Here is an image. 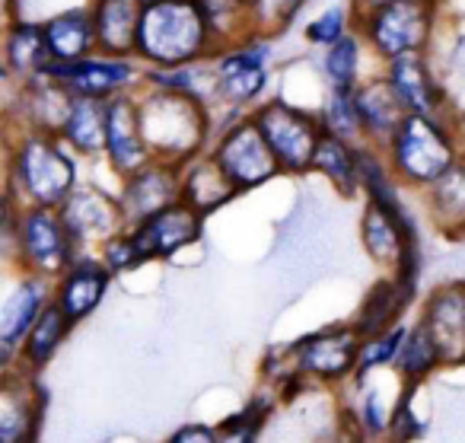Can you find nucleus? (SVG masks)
Returning <instances> with one entry per match:
<instances>
[{"instance_id": "f3484780", "label": "nucleus", "mask_w": 465, "mask_h": 443, "mask_svg": "<svg viewBox=\"0 0 465 443\" xmlns=\"http://www.w3.org/2000/svg\"><path fill=\"white\" fill-rule=\"evenodd\" d=\"M424 326L443 360H465V284H452L430 297L424 313Z\"/></svg>"}, {"instance_id": "e433bc0d", "label": "nucleus", "mask_w": 465, "mask_h": 443, "mask_svg": "<svg viewBox=\"0 0 465 443\" xmlns=\"http://www.w3.org/2000/svg\"><path fill=\"white\" fill-rule=\"evenodd\" d=\"M29 408L26 398H16V392H4V408H0V440L20 443L26 437Z\"/></svg>"}, {"instance_id": "0eeeda50", "label": "nucleus", "mask_w": 465, "mask_h": 443, "mask_svg": "<svg viewBox=\"0 0 465 443\" xmlns=\"http://www.w3.org/2000/svg\"><path fill=\"white\" fill-rule=\"evenodd\" d=\"M268 61H272V42L259 33L213 55L211 67L220 103L232 109L252 106L268 86Z\"/></svg>"}, {"instance_id": "a211bd4d", "label": "nucleus", "mask_w": 465, "mask_h": 443, "mask_svg": "<svg viewBox=\"0 0 465 443\" xmlns=\"http://www.w3.org/2000/svg\"><path fill=\"white\" fill-rule=\"evenodd\" d=\"M293 354H297V364L316 377H341L354 367V357H361L357 332L351 328H329V332L310 335L293 347Z\"/></svg>"}, {"instance_id": "c756f323", "label": "nucleus", "mask_w": 465, "mask_h": 443, "mask_svg": "<svg viewBox=\"0 0 465 443\" xmlns=\"http://www.w3.org/2000/svg\"><path fill=\"white\" fill-rule=\"evenodd\" d=\"M319 122H322V128L329 135L341 137L348 144L363 137V122H361V109H357L354 90H329L322 112H319Z\"/></svg>"}, {"instance_id": "9b49d317", "label": "nucleus", "mask_w": 465, "mask_h": 443, "mask_svg": "<svg viewBox=\"0 0 465 443\" xmlns=\"http://www.w3.org/2000/svg\"><path fill=\"white\" fill-rule=\"evenodd\" d=\"M131 237H134V246L143 262H150V258H166V256H173V252L192 246L194 239L201 237V214L194 211L192 205H185V201H175L166 211L141 220V224L131 230Z\"/></svg>"}, {"instance_id": "412c9836", "label": "nucleus", "mask_w": 465, "mask_h": 443, "mask_svg": "<svg viewBox=\"0 0 465 443\" xmlns=\"http://www.w3.org/2000/svg\"><path fill=\"white\" fill-rule=\"evenodd\" d=\"M109 275L103 262H93V258H84V262H74L67 268L64 281H61L58 290V307L67 313L71 322H80L93 313V309L103 303L105 290H109Z\"/></svg>"}, {"instance_id": "58836bf2", "label": "nucleus", "mask_w": 465, "mask_h": 443, "mask_svg": "<svg viewBox=\"0 0 465 443\" xmlns=\"http://www.w3.org/2000/svg\"><path fill=\"white\" fill-rule=\"evenodd\" d=\"M255 434L252 421H242V418H236V421H230L223 428V437H220L217 443H249Z\"/></svg>"}, {"instance_id": "6e6552de", "label": "nucleus", "mask_w": 465, "mask_h": 443, "mask_svg": "<svg viewBox=\"0 0 465 443\" xmlns=\"http://www.w3.org/2000/svg\"><path fill=\"white\" fill-rule=\"evenodd\" d=\"M213 160L220 163V169L230 176L236 188L265 186L268 179L281 173L278 156H274L268 137L262 135V128L255 125V118H242V122L230 125L220 135Z\"/></svg>"}, {"instance_id": "ea45409f", "label": "nucleus", "mask_w": 465, "mask_h": 443, "mask_svg": "<svg viewBox=\"0 0 465 443\" xmlns=\"http://www.w3.org/2000/svg\"><path fill=\"white\" fill-rule=\"evenodd\" d=\"M169 443H217L211 428H201V424H192V428H182L179 434L173 437Z\"/></svg>"}, {"instance_id": "bb28decb", "label": "nucleus", "mask_w": 465, "mask_h": 443, "mask_svg": "<svg viewBox=\"0 0 465 443\" xmlns=\"http://www.w3.org/2000/svg\"><path fill=\"white\" fill-rule=\"evenodd\" d=\"M312 169H319L322 176H329L331 186H338L344 195H354L357 188H363L361 186V160H357L354 144L341 141V137L329 135V131H325L322 141H319Z\"/></svg>"}, {"instance_id": "ddd939ff", "label": "nucleus", "mask_w": 465, "mask_h": 443, "mask_svg": "<svg viewBox=\"0 0 465 443\" xmlns=\"http://www.w3.org/2000/svg\"><path fill=\"white\" fill-rule=\"evenodd\" d=\"M112 166L122 176H134L150 163V144L143 137L141 125V106L137 99L124 96L109 99V141H105Z\"/></svg>"}, {"instance_id": "dca6fc26", "label": "nucleus", "mask_w": 465, "mask_h": 443, "mask_svg": "<svg viewBox=\"0 0 465 443\" xmlns=\"http://www.w3.org/2000/svg\"><path fill=\"white\" fill-rule=\"evenodd\" d=\"M386 77H389V84H392L395 96H399L401 106H405L408 116L440 118L446 99H443V90H440L437 77H433L424 55H405V58L389 61Z\"/></svg>"}, {"instance_id": "aec40b11", "label": "nucleus", "mask_w": 465, "mask_h": 443, "mask_svg": "<svg viewBox=\"0 0 465 443\" xmlns=\"http://www.w3.org/2000/svg\"><path fill=\"white\" fill-rule=\"evenodd\" d=\"M45 39H48L52 61H61V65H71V61H84V58L99 55L96 26H93L90 7H74V10H64V14L52 16V20L45 23Z\"/></svg>"}, {"instance_id": "2eb2a0df", "label": "nucleus", "mask_w": 465, "mask_h": 443, "mask_svg": "<svg viewBox=\"0 0 465 443\" xmlns=\"http://www.w3.org/2000/svg\"><path fill=\"white\" fill-rule=\"evenodd\" d=\"M143 10H147V0H93L90 14L96 26L99 55L137 58Z\"/></svg>"}, {"instance_id": "4c0bfd02", "label": "nucleus", "mask_w": 465, "mask_h": 443, "mask_svg": "<svg viewBox=\"0 0 465 443\" xmlns=\"http://www.w3.org/2000/svg\"><path fill=\"white\" fill-rule=\"evenodd\" d=\"M141 262L143 258H141V252H137L131 233H118V237H112L109 243L103 246V265L109 271H128V268H137Z\"/></svg>"}, {"instance_id": "473e14b6", "label": "nucleus", "mask_w": 465, "mask_h": 443, "mask_svg": "<svg viewBox=\"0 0 465 443\" xmlns=\"http://www.w3.org/2000/svg\"><path fill=\"white\" fill-rule=\"evenodd\" d=\"M433 188V205L443 220L465 224V163H456Z\"/></svg>"}, {"instance_id": "a19ab883", "label": "nucleus", "mask_w": 465, "mask_h": 443, "mask_svg": "<svg viewBox=\"0 0 465 443\" xmlns=\"http://www.w3.org/2000/svg\"><path fill=\"white\" fill-rule=\"evenodd\" d=\"M386 4H395V0H351V7H354V14H357V16L373 14V10L386 7Z\"/></svg>"}, {"instance_id": "79ce46f5", "label": "nucleus", "mask_w": 465, "mask_h": 443, "mask_svg": "<svg viewBox=\"0 0 465 443\" xmlns=\"http://www.w3.org/2000/svg\"><path fill=\"white\" fill-rule=\"evenodd\" d=\"M10 4H14V0H10Z\"/></svg>"}, {"instance_id": "423d86ee", "label": "nucleus", "mask_w": 465, "mask_h": 443, "mask_svg": "<svg viewBox=\"0 0 465 443\" xmlns=\"http://www.w3.org/2000/svg\"><path fill=\"white\" fill-rule=\"evenodd\" d=\"M252 118L262 128V135L268 137L284 173H306V169H312L319 141L325 135L322 122L316 116L284 103V99H272V103H262Z\"/></svg>"}, {"instance_id": "c85d7f7f", "label": "nucleus", "mask_w": 465, "mask_h": 443, "mask_svg": "<svg viewBox=\"0 0 465 443\" xmlns=\"http://www.w3.org/2000/svg\"><path fill=\"white\" fill-rule=\"evenodd\" d=\"M411 300V290L401 287L399 281H382L373 287V294L367 297L363 303V313H361V322H357V332L361 335H382V328L395 319V313L401 309V303Z\"/></svg>"}, {"instance_id": "4468645a", "label": "nucleus", "mask_w": 465, "mask_h": 443, "mask_svg": "<svg viewBox=\"0 0 465 443\" xmlns=\"http://www.w3.org/2000/svg\"><path fill=\"white\" fill-rule=\"evenodd\" d=\"M64 224L71 230L74 243H109L118 237V227L124 224L122 205L109 198V195L96 192V188H74L71 198L61 205Z\"/></svg>"}, {"instance_id": "393cba45", "label": "nucleus", "mask_w": 465, "mask_h": 443, "mask_svg": "<svg viewBox=\"0 0 465 443\" xmlns=\"http://www.w3.org/2000/svg\"><path fill=\"white\" fill-rule=\"evenodd\" d=\"M232 192H240V188L232 186L230 176L220 169V163L213 160H198L188 166V173L182 176V201L192 205L194 211L204 217V214L217 211L220 205L232 198Z\"/></svg>"}, {"instance_id": "f03ea898", "label": "nucleus", "mask_w": 465, "mask_h": 443, "mask_svg": "<svg viewBox=\"0 0 465 443\" xmlns=\"http://www.w3.org/2000/svg\"><path fill=\"white\" fill-rule=\"evenodd\" d=\"M141 125L150 150L166 160H188L207 137V106L185 93L153 90L141 99Z\"/></svg>"}, {"instance_id": "cd10ccee", "label": "nucleus", "mask_w": 465, "mask_h": 443, "mask_svg": "<svg viewBox=\"0 0 465 443\" xmlns=\"http://www.w3.org/2000/svg\"><path fill=\"white\" fill-rule=\"evenodd\" d=\"M361 52L363 39L361 33H348L341 42L329 45L322 52V74L329 80V90H357V74H361Z\"/></svg>"}, {"instance_id": "f704fd0d", "label": "nucleus", "mask_w": 465, "mask_h": 443, "mask_svg": "<svg viewBox=\"0 0 465 443\" xmlns=\"http://www.w3.org/2000/svg\"><path fill=\"white\" fill-rule=\"evenodd\" d=\"M344 35H348V10L344 7H329L312 23H306V42L310 45L329 48L335 42H341Z\"/></svg>"}, {"instance_id": "7c9ffc66", "label": "nucleus", "mask_w": 465, "mask_h": 443, "mask_svg": "<svg viewBox=\"0 0 465 443\" xmlns=\"http://www.w3.org/2000/svg\"><path fill=\"white\" fill-rule=\"evenodd\" d=\"M67 326H71V319H67V313L58 307V300L48 303V307L42 309L39 319H35L29 338H26V357L33 360V364H45V360H52V354L58 351V345L64 341Z\"/></svg>"}, {"instance_id": "c9c22d12", "label": "nucleus", "mask_w": 465, "mask_h": 443, "mask_svg": "<svg viewBox=\"0 0 465 443\" xmlns=\"http://www.w3.org/2000/svg\"><path fill=\"white\" fill-rule=\"evenodd\" d=\"M401 341H405V328H389V332H382V335H373V338L361 347V373L399 357Z\"/></svg>"}, {"instance_id": "39448f33", "label": "nucleus", "mask_w": 465, "mask_h": 443, "mask_svg": "<svg viewBox=\"0 0 465 443\" xmlns=\"http://www.w3.org/2000/svg\"><path fill=\"white\" fill-rule=\"evenodd\" d=\"M16 182L35 201V207H61L74 195L77 169L58 141L45 131L29 135L16 150Z\"/></svg>"}, {"instance_id": "a878e982", "label": "nucleus", "mask_w": 465, "mask_h": 443, "mask_svg": "<svg viewBox=\"0 0 465 443\" xmlns=\"http://www.w3.org/2000/svg\"><path fill=\"white\" fill-rule=\"evenodd\" d=\"M201 10H204L207 26H211L213 42H217V52L255 33L252 0H201Z\"/></svg>"}, {"instance_id": "2f4dec72", "label": "nucleus", "mask_w": 465, "mask_h": 443, "mask_svg": "<svg viewBox=\"0 0 465 443\" xmlns=\"http://www.w3.org/2000/svg\"><path fill=\"white\" fill-rule=\"evenodd\" d=\"M399 360H401V370L411 373V377H420V373L433 370V364H437V360H443V357H440L437 341H433L430 328H427L424 322L405 335V341H401V351H399Z\"/></svg>"}, {"instance_id": "5701e85b", "label": "nucleus", "mask_w": 465, "mask_h": 443, "mask_svg": "<svg viewBox=\"0 0 465 443\" xmlns=\"http://www.w3.org/2000/svg\"><path fill=\"white\" fill-rule=\"evenodd\" d=\"M61 137L77 154H103L105 141H109V103L105 99L74 96Z\"/></svg>"}, {"instance_id": "9d476101", "label": "nucleus", "mask_w": 465, "mask_h": 443, "mask_svg": "<svg viewBox=\"0 0 465 443\" xmlns=\"http://www.w3.org/2000/svg\"><path fill=\"white\" fill-rule=\"evenodd\" d=\"M20 249L33 268L45 275H58L74 265V243L71 230L64 224L61 207H33L20 220Z\"/></svg>"}, {"instance_id": "6ab92c4d", "label": "nucleus", "mask_w": 465, "mask_h": 443, "mask_svg": "<svg viewBox=\"0 0 465 443\" xmlns=\"http://www.w3.org/2000/svg\"><path fill=\"white\" fill-rule=\"evenodd\" d=\"M357 96V109H361V122H363V135L373 137V141H392L395 131L401 128V122L408 118L401 99L395 96L389 77H373L357 84L354 90Z\"/></svg>"}, {"instance_id": "7ed1b4c3", "label": "nucleus", "mask_w": 465, "mask_h": 443, "mask_svg": "<svg viewBox=\"0 0 465 443\" xmlns=\"http://www.w3.org/2000/svg\"><path fill=\"white\" fill-rule=\"evenodd\" d=\"M433 23L437 0H395L357 16V33L382 61H395L405 55H424L433 39Z\"/></svg>"}, {"instance_id": "72a5a7b5", "label": "nucleus", "mask_w": 465, "mask_h": 443, "mask_svg": "<svg viewBox=\"0 0 465 443\" xmlns=\"http://www.w3.org/2000/svg\"><path fill=\"white\" fill-rule=\"evenodd\" d=\"M303 7L306 0H252L255 33L268 35V33H278V29H287Z\"/></svg>"}, {"instance_id": "20e7f679", "label": "nucleus", "mask_w": 465, "mask_h": 443, "mask_svg": "<svg viewBox=\"0 0 465 443\" xmlns=\"http://www.w3.org/2000/svg\"><path fill=\"white\" fill-rule=\"evenodd\" d=\"M392 169L414 186H437L456 166V147L440 125V118L408 116L389 141Z\"/></svg>"}, {"instance_id": "b1692460", "label": "nucleus", "mask_w": 465, "mask_h": 443, "mask_svg": "<svg viewBox=\"0 0 465 443\" xmlns=\"http://www.w3.org/2000/svg\"><path fill=\"white\" fill-rule=\"evenodd\" d=\"M45 307H48L45 303V284H42L39 277L23 281L20 287L7 297L4 313H0V341H4L7 351H14L23 338H29L35 319H39Z\"/></svg>"}, {"instance_id": "f257e3e1", "label": "nucleus", "mask_w": 465, "mask_h": 443, "mask_svg": "<svg viewBox=\"0 0 465 443\" xmlns=\"http://www.w3.org/2000/svg\"><path fill=\"white\" fill-rule=\"evenodd\" d=\"M217 42L201 0H147L137 39V61L147 67H185L211 61Z\"/></svg>"}, {"instance_id": "f8f14e48", "label": "nucleus", "mask_w": 465, "mask_h": 443, "mask_svg": "<svg viewBox=\"0 0 465 443\" xmlns=\"http://www.w3.org/2000/svg\"><path fill=\"white\" fill-rule=\"evenodd\" d=\"M175 201H182V176L169 163H147L143 169H137L134 176H128L122 195V211L128 224H141V220L153 217V214L173 207Z\"/></svg>"}, {"instance_id": "1a4fd4ad", "label": "nucleus", "mask_w": 465, "mask_h": 443, "mask_svg": "<svg viewBox=\"0 0 465 443\" xmlns=\"http://www.w3.org/2000/svg\"><path fill=\"white\" fill-rule=\"evenodd\" d=\"M42 77L61 84L74 96L86 99H115L124 96L131 86L141 77V65L137 58H112V55H93L84 61H71V65H61V61H48V67L42 71Z\"/></svg>"}, {"instance_id": "4be33fe9", "label": "nucleus", "mask_w": 465, "mask_h": 443, "mask_svg": "<svg viewBox=\"0 0 465 443\" xmlns=\"http://www.w3.org/2000/svg\"><path fill=\"white\" fill-rule=\"evenodd\" d=\"M48 61H52V52H48L45 23H10L7 39H4V65H7V71L14 77H20L23 84H29V80L42 77Z\"/></svg>"}]
</instances>
